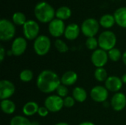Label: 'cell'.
Returning a JSON list of instances; mask_svg holds the SVG:
<instances>
[{
  "mask_svg": "<svg viewBox=\"0 0 126 125\" xmlns=\"http://www.w3.org/2000/svg\"><path fill=\"white\" fill-rule=\"evenodd\" d=\"M56 91H57L58 95L59 97H61V98H62V97H66V96L68 95V93H69L68 88H67L66 86L64 85H60L58 87Z\"/></svg>",
  "mask_w": 126,
  "mask_h": 125,
  "instance_id": "31",
  "label": "cell"
},
{
  "mask_svg": "<svg viewBox=\"0 0 126 125\" xmlns=\"http://www.w3.org/2000/svg\"><path fill=\"white\" fill-rule=\"evenodd\" d=\"M1 108L6 114H12L16 110L15 104L9 99H4L1 102Z\"/></svg>",
  "mask_w": 126,
  "mask_h": 125,
  "instance_id": "23",
  "label": "cell"
},
{
  "mask_svg": "<svg viewBox=\"0 0 126 125\" xmlns=\"http://www.w3.org/2000/svg\"><path fill=\"white\" fill-rule=\"evenodd\" d=\"M39 31V25L34 20H27L23 26L24 37L28 40H35L38 37Z\"/></svg>",
  "mask_w": 126,
  "mask_h": 125,
  "instance_id": "7",
  "label": "cell"
},
{
  "mask_svg": "<svg viewBox=\"0 0 126 125\" xmlns=\"http://www.w3.org/2000/svg\"><path fill=\"white\" fill-rule=\"evenodd\" d=\"M123 60L124 64L126 66V52H125L124 54L123 55Z\"/></svg>",
  "mask_w": 126,
  "mask_h": 125,
  "instance_id": "36",
  "label": "cell"
},
{
  "mask_svg": "<svg viewBox=\"0 0 126 125\" xmlns=\"http://www.w3.org/2000/svg\"><path fill=\"white\" fill-rule=\"evenodd\" d=\"M16 34V27L12 21L3 18L0 20V39L3 41L11 40Z\"/></svg>",
  "mask_w": 126,
  "mask_h": 125,
  "instance_id": "5",
  "label": "cell"
},
{
  "mask_svg": "<svg viewBox=\"0 0 126 125\" xmlns=\"http://www.w3.org/2000/svg\"><path fill=\"white\" fill-rule=\"evenodd\" d=\"M33 78V73L30 69H24L20 73V79L23 82H30Z\"/></svg>",
  "mask_w": 126,
  "mask_h": 125,
  "instance_id": "29",
  "label": "cell"
},
{
  "mask_svg": "<svg viewBox=\"0 0 126 125\" xmlns=\"http://www.w3.org/2000/svg\"><path fill=\"white\" fill-rule=\"evenodd\" d=\"M111 105L116 111H120L125 108L126 105V97L123 93L115 94L111 100Z\"/></svg>",
  "mask_w": 126,
  "mask_h": 125,
  "instance_id": "15",
  "label": "cell"
},
{
  "mask_svg": "<svg viewBox=\"0 0 126 125\" xmlns=\"http://www.w3.org/2000/svg\"><path fill=\"white\" fill-rule=\"evenodd\" d=\"M99 23H100V25L103 27V28L109 29V28H111L114 25L116 21H115L114 15L105 14L101 16V18H100Z\"/></svg>",
  "mask_w": 126,
  "mask_h": 125,
  "instance_id": "20",
  "label": "cell"
},
{
  "mask_svg": "<svg viewBox=\"0 0 126 125\" xmlns=\"http://www.w3.org/2000/svg\"><path fill=\"white\" fill-rule=\"evenodd\" d=\"M108 55H109V57L112 61H114V62L118 61L122 57V54L120 51L117 48H113L112 49L109 50L108 52Z\"/></svg>",
  "mask_w": 126,
  "mask_h": 125,
  "instance_id": "28",
  "label": "cell"
},
{
  "mask_svg": "<svg viewBox=\"0 0 126 125\" xmlns=\"http://www.w3.org/2000/svg\"><path fill=\"white\" fill-rule=\"evenodd\" d=\"M39 107L35 102H29L24 105L23 107V113L26 116H32L38 113Z\"/></svg>",
  "mask_w": 126,
  "mask_h": 125,
  "instance_id": "21",
  "label": "cell"
},
{
  "mask_svg": "<svg viewBox=\"0 0 126 125\" xmlns=\"http://www.w3.org/2000/svg\"><path fill=\"white\" fill-rule=\"evenodd\" d=\"M48 29L52 36L58 38L64 35L66 27L63 21L60 20L58 18H54L51 22L49 23Z\"/></svg>",
  "mask_w": 126,
  "mask_h": 125,
  "instance_id": "9",
  "label": "cell"
},
{
  "mask_svg": "<svg viewBox=\"0 0 126 125\" xmlns=\"http://www.w3.org/2000/svg\"><path fill=\"white\" fill-rule=\"evenodd\" d=\"M116 24L120 27L126 28V7L117 9L114 13Z\"/></svg>",
  "mask_w": 126,
  "mask_h": 125,
  "instance_id": "17",
  "label": "cell"
},
{
  "mask_svg": "<svg viewBox=\"0 0 126 125\" xmlns=\"http://www.w3.org/2000/svg\"><path fill=\"white\" fill-rule=\"evenodd\" d=\"M44 107H46L50 112H58L63 107V99L59 96H49L44 102Z\"/></svg>",
  "mask_w": 126,
  "mask_h": 125,
  "instance_id": "8",
  "label": "cell"
},
{
  "mask_svg": "<svg viewBox=\"0 0 126 125\" xmlns=\"http://www.w3.org/2000/svg\"><path fill=\"white\" fill-rule=\"evenodd\" d=\"M79 125H94L92 122H85L83 123H80Z\"/></svg>",
  "mask_w": 126,
  "mask_h": 125,
  "instance_id": "35",
  "label": "cell"
},
{
  "mask_svg": "<svg viewBox=\"0 0 126 125\" xmlns=\"http://www.w3.org/2000/svg\"><path fill=\"white\" fill-rule=\"evenodd\" d=\"M94 77L99 82H106L108 78L106 70L103 68H97L94 71Z\"/></svg>",
  "mask_w": 126,
  "mask_h": 125,
  "instance_id": "26",
  "label": "cell"
},
{
  "mask_svg": "<svg viewBox=\"0 0 126 125\" xmlns=\"http://www.w3.org/2000/svg\"><path fill=\"white\" fill-rule=\"evenodd\" d=\"M13 22L18 26H24L26 23L27 19L25 15L21 12H16L12 16Z\"/></svg>",
  "mask_w": 126,
  "mask_h": 125,
  "instance_id": "24",
  "label": "cell"
},
{
  "mask_svg": "<svg viewBox=\"0 0 126 125\" xmlns=\"http://www.w3.org/2000/svg\"><path fill=\"white\" fill-rule=\"evenodd\" d=\"M27 43L25 38L22 37L16 38L12 43V46H11L12 54L14 55L15 56L21 55L25 52L27 49Z\"/></svg>",
  "mask_w": 126,
  "mask_h": 125,
  "instance_id": "13",
  "label": "cell"
},
{
  "mask_svg": "<svg viewBox=\"0 0 126 125\" xmlns=\"http://www.w3.org/2000/svg\"><path fill=\"white\" fill-rule=\"evenodd\" d=\"M123 81L120 78L116 76H111L107 78L105 82V85L107 90L112 92L119 91L123 87Z\"/></svg>",
  "mask_w": 126,
  "mask_h": 125,
  "instance_id": "14",
  "label": "cell"
},
{
  "mask_svg": "<svg viewBox=\"0 0 126 125\" xmlns=\"http://www.w3.org/2000/svg\"><path fill=\"white\" fill-rule=\"evenodd\" d=\"M80 30L81 29L80 27L77 24H75V23L69 24L68 26L66 27L64 36L67 40L74 41L79 36Z\"/></svg>",
  "mask_w": 126,
  "mask_h": 125,
  "instance_id": "16",
  "label": "cell"
},
{
  "mask_svg": "<svg viewBox=\"0 0 126 125\" xmlns=\"http://www.w3.org/2000/svg\"><path fill=\"white\" fill-rule=\"evenodd\" d=\"M35 18L41 23H49L55 16V11L53 7L47 1L38 2L34 8Z\"/></svg>",
  "mask_w": 126,
  "mask_h": 125,
  "instance_id": "2",
  "label": "cell"
},
{
  "mask_svg": "<svg viewBox=\"0 0 126 125\" xmlns=\"http://www.w3.org/2000/svg\"><path fill=\"white\" fill-rule=\"evenodd\" d=\"M68 125L67 123H65V122H60V123H58V124H56V125Z\"/></svg>",
  "mask_w": 126,
  "mask_h": 125,
  "instance_id": "38",
  "label": "cell"
},
{
  "mask_svg": "<svg viewBox=\"0 0 126 125\" xmlns=\"http://www.w3.org/2000/svg\"><path fill=\"white\" fill-rule=\"evenodd\" d=\"M72 15V10L67 6H62L58 7L55 11V17L60 20L64 21L69 18Z\"/></svg>",
  "mask_w": 126,
  "mask_h": 125,
  "instance_id": "19",
  "label": "cell"
},
{
  "mask_svg": "<svg viewBox=\"0 0 126 125\" xmlns=\"http://www.w3.org/2000/svg\"><path fill=\"white\" fill-rule=\"evenodd\" d=\"M10 125H32V123L26 117L21 116H16L11 119Z\"/></svg>",
  "mask_w": 126,
  "mask_h": 125,
  "instance_id": "25",
  "label": "cell"
},
{
  "mask_svg": "<svg viewBox=\"0 0 126 125\" xmlns=\"http://www.w3.org/2000/svg\"><path fill=\"white\" fill-rule=\"evenodd\" d=\"M55 46L56 49L61 53H65L69 50V47L66 43L61 39H57L55 41Z\"/></svg>",
  "mask_w": 126,
  "mask_h": 125,
  "instance_id": "27",
  "label": "cell"
},
{
  "mask_svg": "<svg viewBox=\"0 0 126 125\" xmlns=\"http://www.w3.org/2000/svg\"><path fill=\"white\" fill-rule=\"evenodd\" d=\"M51 47L50 39L44 35H39L34 41L33 48L38 55L44 56L47 55Z\"/></svg>",
  "mask_w": 126,
  "mask_h": 125,
  "instance_id": "6",
  "label": "cell"
},
{
  "mask_svg": "<svg viewBox=\"0 0 126 125\" xmlns=\"http://www.w3.org/2000/svg\"><path fill=\"white\" fill-rule=\"evenodd\" d=\"M108 58V53L102 49L94 50L91 57L92 63L97 68H103L106 64Z\"/></svg>",
  "mask_w": 126,
  "mask_h": 125,
  "instance_id": "10",
  "label": "cell"
},
{
  "mask_svg": "<svg viewBox=\"0 0 126 125\" xmlns=\"http://www.w3.org/2000/svg\"><path fill=\"white\" fill-rule=\"evenodd\" d=\"M15 92V86L9 80H1L0 82V98L1 100L7 99L13 95Z\"/></svg>",
  "mask_w": 126,
  "mask_h": 125,
  "instance_id": "12",
  "label": "cell"
},
{
  "mask_svg": "<svg viewBox=\"0 0 126 125\" xmlns=\"http://www.w3.org/2000/svg\"><path fill=\"white\" fill-rule=\"evenodd\" d=\"M75 99L71 97H66L63 99V106L66 108H72L75 105Z\"/></svg>",
  "mask_w": 126,
  "mask_h": 125,
  "instance_id": "32",
  "label": "cell"
},
{
  "mask_svg": "<svg viewBox=\"0 0 126 125\" xmlns=\"http://www.w3.org/2000/svg\"><path fill=\"white\" fill-rule=\"evenodd\" d=\"M121 80H122V81H123V83L126 84V74H125L122 77Z\"/></svg>",
  "mask_w": 126,
  "mask_h": 125,
  "instance_id": "37",
  "label": "cell"
},
{
  "mask_svg": "<svg viewBox=\"0 0 126 125\" xmlns=\"http://www.w3.org/2000/svg\"><path fill=\"white\" fill-rule=\"evenodd\" d=\"M97 40L100 48L105 51H109L114 48L117 43V37L115 34L109 30L103 32Z\"/></svg>",
  "mask_w": 126,
  "mask_h": 125,
  "instance_id": "3",
  "label": "cell"
},
{
  "mask_svg": "<svg viewBox=\"0 0 126 125\" xmlns=\"http://www.w3.org/2000/svg\"><path fill=\"white\" fill-rule=\"evenodd\" d=\"M108 95L107 88L101 85L94 87L90 92L92 99L97 102H104L108 98Z\"/></svg>",
  "mask_w": 126,
  "mask_h": 125,
  "instance_id": "11",
  "label": "cell"
},
{
  "mask_svg": "<svg viewBox=\"0 0 126 125\" xmlns=\"http://www.w3.org/2000/svg\"><path fill=\"white\" fill-rule=\"evenodd\" d=\"M38 115H39L40 116L44 117V116H46L48 115L49 111H48V109H47L46 107H40L39 109H38Z\"/></svg>",
  "mask_w": 126,
  "mask_h": 125,
  "instance_id": "33",
  "label": "cell"
},
{
  "mask_svg": "<svg viewBox=\"0 0 126 125\" xmlns=\"http://www.w3.org/2000/svg\"><path fill=\"white\" fill-rule=\"evenodd\" d=\"M4 56H5V51H4V49L1 46L0 47V61L2 62L4 60Z\"/></svg>",
  "mask_w": 126,
  "mask_h": 125,
  "instance_id": "34",
  "label": "cell"
},
{
  "mask_svg": "<svg viewBox=\"0 0 126 125\" xmlns=\"http://www.w3.org/2000/svg\"><path fill=\"white\" fill-rule=\"evenodd\" d=\"M78 80V74L73 71H68L65 72L61 78V82L64 85H72L76 83Z\"/></svg>",
  "mask_w": 126,
  "mask_h": 125,
  "instance_id": "18",
  "label": "cell"
},
{
  "mask_svg": "<svg viewBox=\"0 0 126 125\" xmlns=\"http://www.w3.org/2000/svg\"><path fill=\"white\" fill-rule=\"evenodd\" d=\"M61 83V80L57 74L50 70L43 71L37 78V86L38 89L46 94L52 93L57 90Z\"/></svg>",
  "mask_w": 126,
  "mask_h": 125,
  "instance_id": "1",
  "label": "cell"
},
{
  "mask_svg": "<svg viewBox=\"0 0 126 125\" xmlns=\"http://www.w3.org/2000/svg\"><path fill=\"white\" fill-rule=\"evenodd\" d=\"M100 23L95 18H89L84 20L81 24L80 29L83 34L87 38L94 37L99 31Z\"/></svg>",
  "mask_w": 126,
  "mask_h": 125,
  "instance_id": "4",
  "label": "cell"
},
{
  "mask_svg": "<svg viewBox=\"0 0 126 125\" xmlns=\"http://www.w3.org/2000/svg\"><path fill=\"white\" fill-rule=\"evenodd\" d=\"M86 46L90 50H96L97 47L99 46L98 40L96 39L94 37L88 38L86 41Z\"/></svg>",
  "mask_w": 126,
  "mask_h": 125,
  "instance_id": "30",
  "label": "cell"
},
{
  "mask_svg": "<svg viewBox=\"0 0 126 125\" xmlns=\"http://www.w3.org/2000/svg\"><path fill=\"white\" fill-rule=\"evenodd\" d=\"M73 98L78 102H83L87 98V93L86 90L81 87H76L72 91Z\"/></svg>",
  "mask_w": 126,
  "mask_h": 125,
  "instance_id": "22",
  "label": "cell"
}]
</instances>
